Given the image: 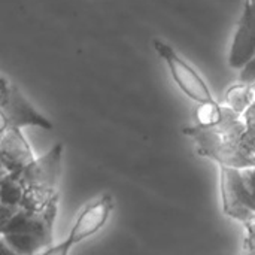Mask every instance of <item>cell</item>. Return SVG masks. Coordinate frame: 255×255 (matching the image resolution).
Masks as SVG:
<instances>
[{
  "mask_svg": "<svg viewBox=\"0 0 255 255\" xmlns=\"http://www.w3.org/2000/svg\"><path fill=\"white\" fill-rule=\"evenodd\" d=\"M223 211L232 220L247 223L255 220V209L244 178L242 169L220 166Z\"/></svg>",
  "mask_w": 255,
  "mask_h": 255,
  "instance_id": "277c9868",
  "label": "cell"
},
{
  "mask_svg": "<svg viewBox=\"0 0 255 255\" xmlns=\"http://www.w3.org/2000/svg\"><path fill=\"white\" fill-rule=\"evenodd\" d=\"M221 109H223V105L218 103L217 100L199 103V106L196 109V121H197L196 124H199V126L217 124L221 118Z\"/></svg>",
  "mask_w": 255,
  "mask_h": 255,
  "instance_id": "30bf717a",
  "label": "cell"
},
{
  "mask_svg": "<svg viewBox=\"0 0 255 255\" xmlns=\"http://www.w3.org/2000/svg\"><path fill=\"white\" fill-rule=\"evenodd\" d=\"M247 127H255V102H253L242 114Z\"/></svg>",
  "mask_w": 255,
  "mask_h": 255,
  "instance_id": "9a60e30c",
  "label": "cell"
},
{
  "mask_svg": "<svg viewBox=\"0 0 255 255\" xmlns=\"http://www.w3.org/2000/svg\"><path fill=\"white\" fill-rule=\"evenodd\" d=\"M6 84H7V79H4L3 76H0V93H1V90L6 87Z\"/></svg>",
  "mask_w": 255,
  "mask_h": 255,
  "instance_id": "ac0fdd59",
  "label": "cell"
},
{
  "mask_svg": "<svg viewBox=\"0 0 255 255\" xmlns=\"http://www.w3.org/2000/svg\"><path fill=\"white\" fill-rule=\"evenodd\" d=\"M242 172H244V178H245V182H247V187H248V191H250V196H251L255 209V166L245 167V169H242Z\"/></svg>",
  "mask_w": 255,
  "mask_h": 255,
  "instance_id": "5bb4252c",
  "label": "cell"
},
{
  "mask_svg": "<svg viewBox=\"0 0 255 255\" xmlns=\"http://www.w3.org/2000/svg\"><path fill=\"white\" fill-rule=\"evenodd\" d=\"M24 187L16 176L6 172L0 176V202L9 206H19Z\"/></svg>",
  "mask_w": 255,
  "mask_h": 255,
  "instance_id": "ba28073f",
  "label": "cell"
},
{
  "mask_svg": "<svg viewBox=\"0 0 255 255\" xmlns=\"http://www.w3.org/2000/svg\"><path fill=\"white\" fill-rule=\"evenodd\" d=\"M255 54V0H244V10L233 36L229 64L241 69Z\"/></svg>",
  "mask_w": 255,
  "mask_h": 255,
  "instance_id": "8992f818",
  "label": "cell"
},
{
  "mask_svg": "<svg viewBox=\"0 0 255 255\" xmlns=\"http://www.w3.org/2000/svg\"><path fill=\"white\" fill-rule=\"evenodd\" d=\"M7 170H6V167H4V164H3V161L0 160V176L3 175V173H6Z\"/></svg>",
  "mask_w": 255,
  "mask_h": 255,
  "instance_id": "d6986e66",
  "label": "cell"
},
{
  "mask_svg": "<svg viewBox=\"0 0 255 255\" xmlns=\"http://www.w3.org/2000/svg\"><path fill=\"white\" fill-rule=\"evenodd\" d=\"M114 211V199L111 194H103L97 200L87 205L81 214L78 215L73 227L70 229V233L67 238L57 247H51L45 250L42 254L45 255H66L72 247L76 244L91 238L97 232H100L105 224L108 223L111 214Z\"/></svg>",
  "mask_w": 255,
  "mask_h": 255,
  "instance_id": "7a4b0ae2",
  "label": "cell"
},
{
  "mask_svg": "<svg viewBox=\"0 0 255 255\" xmlns=\"http://www.w3.org/2000/svg\"><path fill=\"white\" fill-rule=\"evenodd\" d=\"M238 146L247 160L255 166V127H247L238 139Z\"/></svg>",
  "mask_w": 255,
  "mask_h": 255,
  "instance_id": "8fae6325",
  "label": "cell"
},
{
  "mask_svg": "<svg viewBox=\"0 0 255 255\" xmlns=\"http://www.w3.org/2000/svg\"><path fill=\"white\" fill-rule=\"evenodd\" d=\"M0 160L13 176H18L22 169L34 160L33 151L22 136L21 128L7 127L0 136Z\"/></svg>",
  "mask_w": 255,
  "mask_h": 255,
  "instance_id": "52a82bcc",
  "label": "cell"
},
{
  "mask_svg": "<svg viewBox=\"0 0 255 255\" xmlns=\"http://www.w3.org/2000/svg\"><path fill=\"white\" fill-rule=\"evenodd\" d=\"M250 94H251V99H253V102H255V81L250 84Z\"/></svg>",
  "mask_w": 255,
  "mask_h": 255,
  "instance_id": "e0dca14e",
  "label": "cell"
},
{
  "mask_svg": "<svg viewBox=\"0 0 255 255\" xmlns=\"http://www.w3.org/2000/svg\"><path fill=\"white\" fill-rule=\"evenodd\" d=\"M253 103L251 94H250V84L241 82L232 85L226 93V103L230 109H233L238 114H244L245 109Z\"/></svg>",
  "mask_w": 255,
  "mask_h": 255,
  "instance_id": "9c48e42d",
  "label": "cell"
},
{
  "mask_svg": "<svg viewBox=\"0 0 255 255\" xmlns=\"http://www.w3.org/2000/svg\"><path fill=\"white\" fill-rule=\"evenodd\" d=\"M152 45L157 54L160 55V58L166 61L173 81L178 84V87L184 94H187L190 99H193L197 103H206L215 100L214 94L211 93L203 78L182 57H179L178 52L170 45H167L161 39H154Z\"/></svg>",
  "mask_w": 255,
  "mask_h": 255,
  "instance_id": "3957f363",
  "label": "cell"
},
{
  "mask_svg": "<svg viewBox=\"0 0 255 255\" xmlns=\"http://www.w3.org/2000/svg\"><path fill=\"white\" fill-rule=\"evenodd\" d=\"M7 127H9V123H7V118H6V115H4V112L0 109V136L7 130Z\"/></svg>",
  "mask_w": 255,
  "mask_h": 255,
  "instance_id": "2e32d148",
  "label": "cell"
},
{
  "mask_svg": "<svg viewBox=\"0 0 255 255\" xmlns=\"http://www.w3.org/2000/svg\"><path fill=\"white\" fill-rule=\"evenodd\" d=\"M244 244L242 251L245 254L255 255V220L244 223Z\"/></svg>",
  "mask_w": 255,
  "mask_h": 255,
  "instance_id": "7c38bea8",
  "label": "cell"
},
{
  "mask_svg": "<svg viewBox=\"0 0 255 255\" xmlns=\"http://www.w3.org/2000/svg\"><path fill=\"white\" fill-rule=\"evenodd\" d=\"M255 81V54L241 67V82L251 84Z\"/></svg>",
  "mask_w": 255,
  "mask_h": 255,
  "instance_id": "4fadbf2b",
  "label": "cell"
},
{
  "mask_svg": "<svg viewBox=\"0 0 255 255\" xmlns=\"http://www.w3.org/2000/svg\"><path fill=\"white\" fill-rule=\"evenodd\" d=\"M0 109L4 112L9 127H40L45 130L52 128V123L43 117L19 91V88L9 82L0 93Z\"/></svg>",
  "mask_w": 255,
  "mask_h": 255,
  "instance_id": "5b68a950",
  "label": "cell"
},
{
  "mask_svg": "<svg viewBox=\"0 0 255 255\" xmlns=\"http://www.w3.org/2000/svg\"><path fill=\"white\" fill-rule=\"evenodd\" d=\"M63 143H55L45 155L34 158L16 176L24 187L19 208L27 211H40L58 191L57 182L61 173Z\"/></svg>",
  "mask_w": 255,
  "mask_h": 255,
  "instance_id": "6da1fadb",
  "label": "cell"
}]
</instances>
